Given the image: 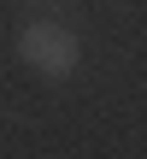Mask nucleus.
<instances>
[{"label":"nucleus","mask_w":147,"mask_h":159,"mask_svg":"<svg viewBox=\"0 0 147 159\" xmlns=\"http://www.w3.org/2000/svg\"><path fill=\"white\" fill-rule=\"evenodd\" d=\"M18 59H24L35 77L59 83V77H71V71H77L82 41H77V30H65V24H53V18H35V24H24V30H18Z\"/></svg>","instance_id":"obj_1"}]
</instances>
